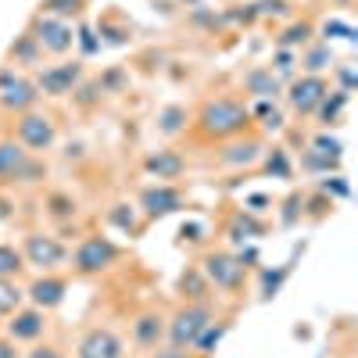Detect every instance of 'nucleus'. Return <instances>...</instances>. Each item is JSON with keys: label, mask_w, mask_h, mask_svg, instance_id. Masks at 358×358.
<instances>
[{"label": "nucleus", "mask_w": 358, "mask_h": 358, "mask_svg": "<svg viewBox=\"0 0 358 358\" xmlns=\"http://www.w3.org/2000/svg\"><path fill=\"white\" fill-rule=\"evenodd\" d=\"M251 126V111L244 101H233V97H212L204 101L201 115H197V129L208 140H233L241 136Z\"/></svg>", "instance_id": "1"}, {"label": "nucleus", "mask_w": 358, "mask_h": 358, "mask_svg": "<svg viewBox=\"0 0 358 358\" xmlns=\"http://www.w3.org/2000/svg\"><path fill=\"white\" fill-rule=\"evenodd\" d=\"M208 322H212V308L204 301H190L183 308H176L172 319H165V337L172 348H194V341L201 337Z\"/></svg>", "instance_id": "2"}, {"label": "nucleus", "mask_w": 358, "mask_h": 358, "mask_svg": "<svg viewBox=\"0 0 358 358\" xmlns=\"http://www.w3.org/2000/svg\"><path fill=\"white\" fill-rule=\"evenodd\" d=\"M197 268H201V276L208 280V287H219V290H229V294L244 287V273H248V265H241L226 251H208Z\"/></svg>", "instance_id": "3"}, {"label": "nucleus", "mask_w": 358, "mask_h": 358, "mask_svg": "<svg viewBox=\"0 0 358 358\" xmlns=\"http://www.w3.org/2000/svg\"><path fill=\"white\" fill-rule=\"evenodd\" d=\"M115 258H118V248L108 241V236H86V241L76 248V255H72V268L79 276H101L104 268H111L115 265Z\"/></svg>", "instance_id": "4"}, {"label": "nucleus", "mask_w": 358, "mask_h": 358, "mask_svg": "<svg viewBox=\"0 0 358 358\" xmlns=\"http://www.w3.org/2000/svg\"><path fill=\"white\" fill-rule=\"evenodd\" d=\"M15 133H18V143L25 147L29 155H33V151H50L54 140H57L54 118L43 115V111H22L18 122H15Z\"/></svg>", "instance_id": "5"}, {"label": "nucleus", "mask_w": 358, "mask_h": 358, "mask_svg": "<svg viewBox=\"0 0 358 358\" xmlns=\"http://www.w3.org/2000/svg\"><path fill=\"white\" fill-rule=\"evenodd\" d=\"M22 258H25V265H36L40 273H54L57 265L69 262V248L50 233H29L22 244Z\"/></svg>", "instance_id": "6"}, {"label": "nucleus", "mask_w": 358, "mask_h": 358, "mask_svg": "<svg viewBox=\"0 0 358 358\" xmlns=\"http://www.w3.org/2000/svg\"><path fill=\"white\" fill-rule=\"evenodd\" d=\"M36 101H40V90H36L33 79L15 76V72H4V76H0V108H4V111H11V115L33 111Z\"/></svg>", "instance_id": "7"}, {"label": "nucleus", "mask_w": 358, "mask_h": 358, "mask_svg": "<svg viewBox=\"0 0 358 358\" xmlns=\"http://www.w3.org/2000/svg\"><path fill=\"white\" fill-rule=\"evenodd\" d=\"M29 36H33L40 43V50H47V54H65L76 43L72 25L65 18H54V15H40L33 22V33H29Z\"/></svg>", "instance_id": "8"}, {"label": "nucleus", "mask_w": 358, "mask_h": 358, "mask_svg": "<svg viewBox=\"0 0 358 358\" xmlns=\"http://www.w3.org/2000/svg\"><path fill=\"white\" fill-rule=\"evenodd\" d=\"M83 83V65L79 62H65V65H50L36 76V90L43 97H69L76 94V86Z\"/></svg>", "instance_id": "9"}, {"label": "nucleus", "mask_w": 358, "mask_h": 358, "mask_svg": "<svg viewBox=\"0 0 358 358\" xmlns=\"http://www.w3.org/2000/svg\"><path fill=\"white\" fill-rule=\"evenodd\" d=\"M326 94H330V83H326L322 76H301V79L290 83L287 101H290V108H294L297 115H312V111L326 101Z\"/></svg>", "instance_id": "10"}, {"label": "nucleus", "mask_w": 358, "mask_h": 358, "mask_svg": "<svg viewBox=\"0 0 358 358\" xmlns=\"http://www.w3.org/2000/svg\"><path fill=\"white\" fill-rule=\"evenodd\" d=\"M76 358H122V341H118V334L108 330V326H94V330L83 334Z\"/></svg>", "instance_id": "11"}, {"label": "nucleus", "mask_w": 358, "mask_h": 358, "mask_svg": "<svg viewBox=\"0 0 358 358\" xmlns=\"http://www.w3.org/2000/svg\"><path fill=\"white\" fill-rule=\"evenodd\" d=\"M65 290H69V283L62 280V276H50V273H43V276H36L33 283H29V301H33V308H40V312H50V308H57L65 301Z\"/></svg>", "instance_id": "12"}, {"label": "nucleus", "mask_w": 358, "mask_h": 358, "mask_svg": "<svg viewBox=\"0 0 358 358\" xmlns=\"http://www.w3.org/2000/svg\"><path fill=\"white\" fill-rule=\"evenodd\" d=\"M47 330V312L40 308H15L11 312V322H8V337L18 344V341H40Z\"/></svg>", "instance_id": "13"}, {"label": "nucleus", "mask_w": 358, "mask_h": 358, "mask_svg": "<svg viewBox=\"0 0 358 358\" xmlns=\"http://www.w3.org/2000/svg\"><path fill=\"white\" fill-rule=\"evenodd\" d=\"M140 204H143V212L151 215V219H162V215L176 212V208H183V194L165 187V183H158V187H147L140 194Z\"/></svg>", "instance_id": "14"}, {"label": "nucleus", "mask_w": 358, "mask_h": 358, "mask_svg": "<svg viewBox=\"0 0 358 358\" xmlns=\"http://www.w3.org/2000/svg\"><path fill=\"white\" fill-rule=\"evenodd\" d=\"M280 90H283V79H280L273 69L258 65V69L244 72V94H251V97H258V101H276Z\"/></svg>", "instance_id": "15"}, {"label": "nucleus", "mask_w": 358, "mask_h": 358, "mask_svg": "<svg viewBox=\"0 0 358 358\" xmlns=\"http://www.w3.org/2000/svg\"><path fill=\"white\" fill-rule=\"evenodd\" d=\"M29 158L33 155H29L18 140H4L0 143V179H4V183H22Z\"/></svg>", "instance_id": "16"}, {"label": "nucleus", "mask_w": 358, "mask_h": 358, "mask_svg": "<svg viewBox=\"0 0 358 358\" xmlns=\"http://www.w3.org/2000/svg\"><path fill=\"white\" fill-rule=\"evenodd\" d=\"M162 337H165V315H158V312L136 315V322H133V341H136L140 348H158Z\"/></svg>", "instance_id": "17"}, {"label": "nucleus", "mask_w": 358, "mask_h": 358, "mask_svg": "<svg viewBox=\"0 0 358 358\" xmlns=\"http://www.w3.org/2000/svg\"><path fill=\"white\" fill-rule=\"evenodd\" d=\"M143 169L151 176H158V179H179L183 169H187V162L179 158V151H151L143 158Z\"/></svg>", "instance_id": "18"}, {"label": "nucleus", "mask_w": 358, "mask_h": 358, "mask_svg": "<svg viewBox=\"0 0 358 358\" xmlns=\"http://www.w3.org/2000/svg\"><path fill=\"white\" fill-rule=\"evenodd\" d=\"M262 158V140H244V143H229L222 151V162L241 169V165H255Z\"/></svg>", "instance_id": "19"}, {"label": "nucleus", "mask_w": 358, "mask_h": 358, "mask_svg": "<svg viewBox=\"0 0 358 358\" xmlns=\"http://www.w3.org/2000/svg\"><path fill=\"white\" fill-rule=\"evenodd\" d=\"M187 122H190V111H187L183 104H169V108H162V111H158V133H162V136H176V133H183V129H187Z\"/></svg>", "instance_id": "20"}, {"label": "nucleus", "mask_w": 358, "mask_h": 358, "mask_svg": "<svg viewBox=\"0 0 358 358\" xmlns=\"http://www.w3.org/2000/svg\"><path fill=\"white\" fill-rule=\"evenodd\" d=\"M330 62H334L330 43H312V47H305V54H301V69H305V76H319L322 69H330Z\"/></svg>", "instance_id": "21"}, {"label": "nucleus", "mask_w": 358, "mask_h": 358, "mask_svg": "<svg viewBox=\"0 0 358 358\" xmlns=\"http://www.w3.org/2000/svg\"><path fill=\"white\" fill-rule=\"evenodd\" d=\"M344 104H348V90H330V94H326V101H322L315 111L322 115L326 126H334L337 118H341V111H344Z\"/></svg>", "instance_id": "22"}, {"label": "nucleus", "mask_w": 358, "mask_h": 358, "mask_svg": "<svg viewBox=\"0 0 358 358\" xmlns=\"http://www.w3.org/2000/svg\"><path fill=\"white\" fill-rule=\"evenodd\" d=\"M25 268V258H22V251L18 248H11V244H0V280H15L18 273Z\"/></svg>", "instance_id": "23"}, {"label": "nucleus", "mask_w": 358, "mask_h": 358, "mask_svg": "<svg viewBox=\"0 0 358 358\" xmlns=\"http://www.w3.org/2000/svg\"><path fill=\"white\" fill-rule=\"evenodd\" d=\"M222 334H226V322H208L204 330H201V337L194 341V348H197V355H212V348L222 341Z\"/></svg>", "instance_id": "24"}, {"label": "nucleus", "mask_w": 358, "mask_h": 358, "mask_svg": "<svg viewBox=\"0 0 358 358\" xmlns=\"http://www.w3.org/2000/svg\"><path fill=\"white\" fill-rule=\"evenodd\" d=\"M308 40H312V25H308V22H297V25H290L287 33L280 36V47H283V50H294V47H308Z\"/></svg>", "instance_id": "25"}, {"label": "nucleus", "mask_w": 358, "mask_h": 358, "mask_svg": "<svg viewBox=\"0 0 358 358\" xmlns=\"http://www.w3.org/2000/svg\"><path fill=\"white\" fill-rule=\"evenodd\" d=\"M179 290H183L190 301H201V297L208 294V280L201 276V268H190V273H183V280H179Z\"/></svg>", "instance_id": "26"}, {"label": "nucleus", "mask_w": 358, "mask_h": 358, "mask_svg": "<svg viewBox=\"0 0 358 358\" xmlns=\"http://www.w3.org/2000/svg\"><path fill=\"white\" fill-rule=\"evenodd\" d=\"M22 290H18V283L15 280H0V315H11L18 305H22Z\"/></svg>", "instance_id": "27"}, {"label": "nucleus", "mask_w": 358, "mask_h": 358, "mask_svg": "<svg viewBox=\"0 0 358 358\" xmlns=\"http://www.w3.org/2000/svg\"><path fill=\"white\" fill-rule=\"evenodd\" d=\"M40 54H43V50H40V43H36L33 36H29V33L11 47V57H15V62H22V65H36V57H40Z\"/></svg>", "instance_id": "28"}, {"label": "nucleus", "mask_w": 358, "mask_h": 358, "mask_svg": "<svg viewBox=\"0 0 358 358\" xmlns=\"http://www.w3.org/2000/svg\"><path fill=\"white\" fill-rule=\"evenodd\" d=\"M86 4V0H43V15H54V18H72L79 15V8Z\"/></svg>", "instance_id": "29"}, {"label": "nucleus", "mask_w": 358, "mask_h": 358, "mask_svg": "<svg viewBox=\"0 0 358 358\" xmlns=\"http://www.w3.org/2000/svg\"><path fill=\"white\" fill-rule=\"evenodd\" d=\"M47 204H50V215H54V219H72V215H76V201L65 197V194H50Z\"/></svg>", "instance_id": "30"}, {"label": "nucleus", "mask_w": 358, "mask_h": 358, "mask_svg": "<svg viewBox=\"0 0 358 358\" xmlns=\"http://www.w3.org/2000/svg\"><path fill=\"white\" fill-rule=\"evenodd\" d=\"M255 115L262 118V126H265V129H280V126H283V115H280V108H276V104H268V101H258Z\"/></svg>", "instance_id": "31"}, {"label": "nucleus", "mask_w": 358, "mask_h": 358, "mask_svg": "<svg viewBox=\"0 0 358 358\" xmlns=\"http://www.w3.org/2000/svg\"><path fill=\"white\" fill-rule=\"evenodd\" d=\"M268 172H276L280 179L290 176V162H287V155L280 151V147H273V155H268Z\"/></svg>", "instance_id": "32"}, {"label": "nucleus", "mask_w": 358, "mask_h": 358, "mask_svg": "<svg viewBox=\"0 0 358 358\" xmlns=\"http://www.w3.org/2000/svg\"><path fill=\"white\" fill-rule=\"evenodd\" d=\"M111 222L122 226L126 233H136V219H133V212L126 215V204H115V208H111Z\"/></svg>", "instance_id": "33"}, {"label": "nucleus", "mask_w": 358, "mask_h": 358, "mask_svg": "<svg viewBox=\"0 0 358 358\" xmlns=\"http://www.w3.org/2000/svg\"><path fill=\"white\" fill-rule=\"evenodd\" d=\"M283 280H287V268H280L276 276H273V273H265V290H262V294H265V297H276V290H280Z\"/></svg>", "instance_id": "34"}, {"label": "nucleus", "mask_w": 358, "mask_h": 358, "mask_svg": "<svg viewBox=\"0 0 358 358\" xmlns=\"http://www.w3.org/2000/svg\"><path fill=\"white\" fill-rule=\"evenodd\" d=\"M290 72H294V54L280 47V54H276V76H290Z\"/></svg>", "instance_id": "35"}, {"label": "nucleus", "mask_w": 358, "mask_h": 358, "mask_svg": "<svg viewBox=\"0 0 358 358\" xmlns=\"http://www.w3.org/2000/svg\"><path fill=\"white\" fill-rule=\"evenodd\" d=\"M76 90H79V86H76ZM97 97H101V83H97V86H94V83H86V86L79 90V104H94Z\"/></svg>", "instance_id": "36"}, {"label": "nucleus", "mask_w": 358, "mask_h": 358, "mask_svg": "<svg viewBox=\"0 0 358 358\" xmlns=\"http://www.w3.org/2000/svg\"><path fill=\"white\" fill-rule=\"evenodd\" d=\"M262 11L265 15H283L287 11V0H262Z\"/></svg>", "instance_id": "37"}, {"label": "nucleus", "mask_w": 358, "mask_h": 358, "mask_svg": "<svg viewBox=\"0 0 358 358\" xmlns=\"http://www.w3.org/2000/svg\"><path fill=\"white\" fill-rule=\"evenodd\" d=\"M0 358H18V348H15V341H0Z\"/></svg>", "instance_id": "38"}, {"label": "nucleus", "mask_w": 358, "mask_h": 358, "mask_svg": "<svg viewBox=\"0 0 358 358\" xmlns=\"http://www.w3.org/2000/svg\"><path fill=\"white\" fill-rule=\"evenodd\" d=\"M322 190H326V194L334 190L337 197H348V183H322Z\"/></svg>", "instance_id": "39"}, {"label": "nucleus", "mask_w": 358, "mask_h": 358, "mask_svg": "<svg viewBox=\"0 0 358 358\" xmlns=\"http://www.w3.org/2000/svg\"><path fill=\"white\" fill-rule=\"evenodd\" d=\"M158 358H190V355H187V348H169V351H162Z\"/></svg>", "instance_id": "40"}, {"label": "nucleus", "mask_w": 358, "mask_h": 358, "mask_svg": "<svg viewBox=\"0 0 358 358\" xmlns=\"http://www.w3.org/2000/svg\"><path fill=\"white\" fill-rule=\"evenodd\" d=\"M29 358H62V355H57L54 348H36V351L29 355Z\"/></svg>", "instance_id": "41"}, {"label": "nucleus", "mask_w": 358, "mask_h": 358, "mask_svg": "<svg viewBox=\"0 0 358 358\" xmlns=\"http://www.w3.org/2000/svg\"><path fill=\"white\" fill-rule=\"evenodd\" d=\"M4 219H11V201L0 197V222H4Z\"/></svg>", "instance_id": "42"}, {"label": "nucleus", "mask_w": 358, "mask_h": 358, "mask_svg": "<svg viewBox=\"0 0 358 358\" xmlns=\"http://www.w3.org/2000/svg\"><path fill=\"white\" fill-rule=\"evenodd\" d=\"M334 4H351V0H334Z\"/></svg>", "instance_id": "43"}]
</instances>
